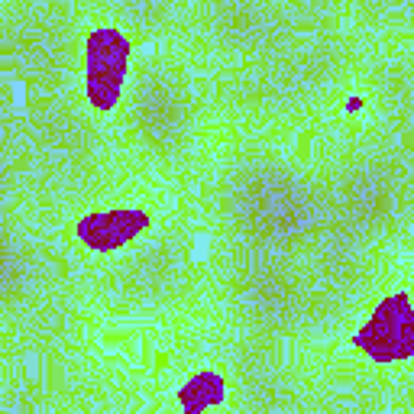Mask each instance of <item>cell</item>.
I'll return each mask as SVG.
<instances>
[{"instance_id": "obj_1", "label": "cell", "mask_w": 414, "mask_h": 414, "mask_svg": "<svg viewBox=\"0 0 414 414\" xmlns=\"http://www.w3.org/2000/svg\"><path fill=\"white\" fill-rule=\"evenodd\" d=\"M360 110H362V98H360V94L346 98V104H343V114H350V116H353V114H360Z\"/></svg>"}]
</instances>
